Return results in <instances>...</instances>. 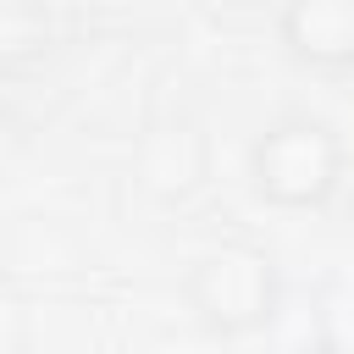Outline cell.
<instances>
[{"label":"cell","instance_id":"6da1fadb","mask_svg":"<svg viewBox=\"0 0 354 354\" xmlns=\"http://www.w3.org/2000/svg\"><path fill=\"white\" fill-rule=\"evenodd\" d=\"M343 166H348L343 138L332 133V122L310 111H288L266 122L249 144V188L277 210H321L337 194Z\"/></svg>","mask_w":354,"mask_h":354},{"label":"cell","instance_id":"7a4b0ae2","mask_svg":"<svg viewBox=\"0 0 354 354\" xmlns=\"http://www.w3.org/2000/svg\"><path fill=\"white\" fill-rule=\"evenodd\" d=\"M183 299L194 321L216 337H249L266 332L282 310V271L277 260L249 238H221L205 254H194L183 277Z\"/></svg>","mask_w":354,"mask_h":354},{"label":"cell","instance_id":"3957f363","mask_svg":"<svg viewBox=\"0 0 354 354\" xmlns=\"http://www.w3.org/2000/svg\"><path fill=\"white\" fill-rule=\"evenodd\" d=\"M133 171H138L144 194H155L166 205H183L210 177V144L194 122H155L133 149Z\"/></svg>","mask_w":354,"mask_h":354},{"label":"cell","instance_id":"277c9868","mask_svg":"<svg viewBox=\"0 0 354 354\" xmlns=\"http://www.w3.org/2000/svg\"><path fill=\"white\" fill-rule=\"evenodd\" d=\"M277 33H282L288 55L315 72L354 66V0H288Z\"/></svg>","mask_w":354,"mask_h":354},{"label":"cell","instance_id":"5b68a950","mask_svg":"<svg viewBox=\"0 0 354 354\" xmlns=\"http://www.w3.org/2000/svg\"><path fill=\"white\" fill-rule=\"evenodd\" d=\"M310 337L321 354H354V271H337L310 299Z\"/></svg>","mask_w":354,"mask_h":354}]
</instances>
